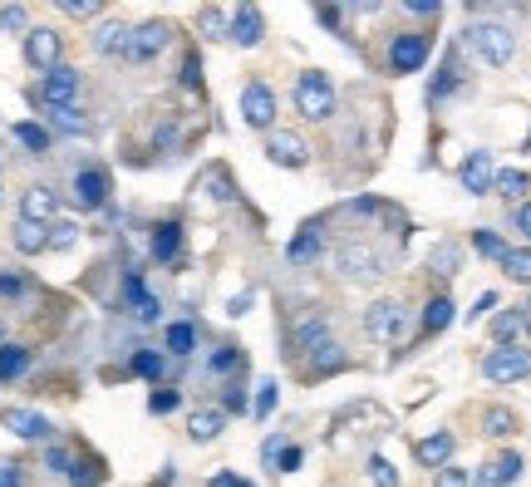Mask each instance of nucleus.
<instances>
[{
	"mask_svg": "<svg viewBox=\"0 0 531 487\" xmlns=\"http://www.w3.org/2000/svg\"><path fill=\"white\" fill-rule=\"evenodd\" d=\"M182 84L187 89H202V64H197V55H187V64H182Z\"/></svg>",
	"mask_w": 531,
	"mask_h": 487,
	"instance_id": "8fccbe9b",
	"label": "nucleus"
},
{
	"mask_svg": "<svg viewBox=\"0 0 531 487\" xmlns=\"http://www.w3.org/2000/svg\"><path fill=\"white\" fill-rule=\"evenodd\" d=\"M123 301H128V310H133V320H143V325H153V320H158V310H163L158 296H148V291H143V281H138V276H128V281H123Z\"/></svg>",
	"mask_w": 531,
	"mask_h": 487,
	"instance_id": "6ab92c4d",
	"label": "nucleus"
},
{
	"mask_svg": "<svg viewBox=\"0 0 531 487\" xmlns=\"http://www.w3.org/2000/svg\"><path fill=\"white\" fill-rule=\"evenodd\" d=\"M305 360H310V369H315V374H335V369L345 365V355L335 350V340H325V345H315V350H310Z\"/></svg>",
	"mask_w": 531,
	"mask_h": 487,
	"instance_id": "c85d7f7f",
	"label": "nucleus"
},
{
	"mask_svg": "<svg viewBox=\"0 0 531 487\" xmlns=\"http://www.w3.org/2000/svg\"><path fill=\"white\" fill-rule=\"evenodd\" d=\"M276 414V379H261V389H256V399H251V419L261 424V419H271Z\"/></svg>",
	"mask_w": 531,
	"mask_h": 487,
	"instance_id": "473e14b6",
	"label": "nucleus"
},
{
	"mask_svg": "<svg viewBox=\"0 0 531 487\" xmlns=\"http://www.w3.org/2000/svg\"><path fill=\"white\" fill-rule=\"evenodd\" d=\"M522 315H527V335H531V301H527V305H522Z\"/></svg>",
	"mask_w": 531,
	"mask_h": 487,
	"instance_id": "052dcab7",
	"label": "nucleus"
},
{
	"mask_svg": "<svg viewBox=\"0 0 531 487\" xmlns=\"http://www.w3.org/2000/svg\"><path fill=\"white\" fill-rule=\"evenodd\" d=\"M335 266H340L350 281H369V276H379V251L364 242H350V246H340Z\"/></svg>",
	"mask_w": 531,
	"mask_h": 487,
	"instance_id": "9b49d317",
	"label": "nucleus"
},
{
	"mask_svg": "<svg viewBox=\"0 0 531 487\" xmlns=\"http://www.w3.org/2000/svg\"><path fill=\"white\" fill-rule=\"evenodd\" d=\"M0 345H5V320H0Z\"/></svg>",
	"mask_w": 531,
	"mask_h": 487,
	"instance_id": "680f3d73",
	"label": "nucleus"
},
{
	"mask_svg": "<svg viewBox=\"0 0 531 487\" xmlns=\"http://www.w3.org/2000/svg\"><path fill=\"white\" fill-rule=\"evenodd\" d=\"M59 55H64V35H59V30L40 25V30H30V35H25V64H30V69L50 74V69L59 64Z\"/></svg>",
	"mask_w": 531,
	"mask_h": 487,
	"instance_id": "423d86ee",
	"label": "nucleus"
},
{
	"mask_svg": "<svg viewBox=\"0 0 531 487\" xmlns=\"http://www.w3.org/2000/svg\"><path fill=\"white\" fill-rule=\"evenodd\" d=\"M45 468L50 473H59V478H69V468H74V458H69V448H45Z\"/></svg>",
	"mask_w": 531,
	"mask_h": 487,
	"instance_id": "c03bdc74",
	"label": "nucleus"
},
{
	"mask_svg": "<svg viewBox=\"0 0 531 487\" xmlns=\"http://www.w3.org/2000/svg\"><path fill=\"white\" fill-rule=\"evenodd\" d=\"M472 246H477V251H482V256H492V261H502V256H507V251H512V246L502 242V237H497V232H472Z\"/></svg>",
	"mask_w": 531,
	"mask_h": 487,
	"instance_id": "58836bf2",
	"label": "nucleus"
},
{
	"mask_svg": "<svg viewBox=\"0 0 531 487\" xmlns=\"http://www.w3.org/2000/svg\"><path fill=\"white\" fill-rule=\"evenodd\" d=\"M128 35H133V30H128L123 20H104V25L94 30V50L109 55V60H123V55H128Z\"/></svg>",
	"mask_w": 531,
	"mask_h": 487,
	"instance_id": "a211bd4d",
	"label": "nucleus"
},
{
	"mask_svg": "<svg viewBox=\"0 0 531 487\" xmlns=\"http://www.w3.org/2000/svg\"><path fill=\"white\" fill-rule=\"evenodd\" d=\"M163 365H168V360H163L158 350H138V355H133V374H143V379H163Z\"/></svg>",
	"mask_w": 531,
	"mask_h": 487,
	"instance_id": "c9c22d12",
	"label": "nucleus"
},
{
	"mask_svg": "<svg viewBox=\"0 0 531 487\" xmlns=\"http://www.w3.org/2000/svg\"><path fill=\"white\" fill-rule=\"evenodd\" d=\"M433 487H468V473L448 463V468H438V478H433Z\"/></svg>",
	"mask_w": 531,
	"mask_h": 487,
	"instance_id": "09e8293b",
	"label": "nucleus"
},
{
	"mask_svg": "<svg viewBox=\"0 0 531 487\" xmlns=\"http://www.w3.org/2000/svg\"><path fill=\"white\" fill-rule=\"evenodd\" d=\"M433 266L443 271V276H458V266H463V246L458 242H443L433 251Z\"/></svg>",
	"mask_w": 531,
	"mask_h": 487,
	"instance_id": "f704fd0d",
	"label": "nucleus"
},
{
	"mask_svg": "<svg viewBox=\"0 0 531 487\" xmlns=\"http://www.w3.org/2000/svg\"><path fill=\"white\" fill-rule=\"evenodd\" d=\"M453 448H458V438H453L448 428H438V433H428V438H418V443H413V458H418L423 468H448Z\"/></svg>",
	"mask_w": 531,
	"mask_h": 487,
	"instance_id": "2eb2a0df",
	"label": "nucleus"
},
{
	"mask_svg": "<svg viewBox=\"0 0 531 487\" xmlns=\"http://www.w3.org/2000/svg\"><path fill=\"white\" fill-rule=\"evenodd\" d=\"M463 40H468L472 55L482 64H492V69H502V64L517 55V35H512L507 25H497V20H472Z\"/></svg>",
	"mask_w": 531,
	"mask_h": 487,
	"instance_id": "f257e3e1",
	"label": "nucleus"
},
{
	"mask_svg": "<svg viewBox=\"0 0 531 487\" xmlns=\"http://www.w3.org/2000/svg\"><path fill=\"white\" fill-rule=\"evenodd\" d=\"M448 325H453V301H448V296H433V301L423 305V330L438 335V330H448Z\"/></svg>",
	"mask_w": 531,
	"mask_h": 487,
	"instance_id": "bb28decb",
	"label": "nucleus"
},
{
	"mask_svg": "<svg viewBox=\"0 0 531 487\" xmlns=\"http://www.w3.org/2000/svg\"><path fill=\"white\" fill-rule=\"evenodd\" d=\"M482 424H487L492 438H507V433H517V414H512V409H487V419H482Z\"/></svg>",
	"mask_w": 531,
	"mask_h": 487,
	"instance_id": "e433bc0d",
	"label": "nucleus"
},
{
	"mask_svg": "<svg viewBox=\"0 0 531 487\" xmlns=\"http://www.w3.org/2000/svg\"><path fill=\"white\" fill-rule=\"evenodd\" d=\"M241 114H246V123L251 128H271L276 123V94H271V84H246L241 89Z\"/></svg>",
	"mask_w": 531,
	"mask_h": 487,
	"instance_id": "6e6552de",
	"label": "nucleus"
},
{
	"mask_svg": "<svg viewBox=\"0 0 531 487\" xmlns=\"http://www.w3.org/2000/svg\"><path fill=\"white\" fill-rule=\"evenodd\" d=\"M168 40H173V25H168V20H148V25H138V30L128 35V55H123V60H133V64L153 60Z\"/></svg>",
	"mask_w": 531,
	"mask_h": 487,
	"instance_id": "0eeeda50",
	"label": "nucleus"
},
{
	"mask_svg": "<svg viewBox=\"0 0 531 487\" xmlns=\"http://www.w3.org/2000/svg\"><path fill=\"white\" fill-rule=\"evenodd\" d=\"M266 158H271L276 168H305L310 148H305L300 133H276V128H271V138H266Z\"/></svg>",
	"mask_w": 531,
	"mask_h": 487,
	"instance_id": "ddd939ff",
	"label": "nucleus"
},
{
	"mask_svg": "<svg viewBox=\"0 0 531 487\" xmlns=\"http://www.w3.org/2000/svg\"><path fill=\"white\" fill-rule=\"evenodd\" d=\"M104 202H109V173H104V168H84V173H74V207L99 212Z\"/></svg>",
	"mask_w": 531,
	"mask_h": 487,
	"instance_id": "1a4fd4ad",
	"label": "nucleus"
},
{
	"mask_svg": "<svg viewBox=\"0 0 531 487\" xmlns=\"http://www.w3.org/2000/svg\"><path fill=\"white\" fill-rule=\"evenodd\" d=\"M286 256H291V266H310V261L320 256V227H305V232L286 246Z\"/></svg>",
	"mask_w": 531,
	"mask_h": 487,
	"instance_id": "393cba45",
	"label": "nucleus"
},
{
	"mask_svg": "<svg viewBox=\"0 0 531 487\" xmlns=\"http://www.w3.org/2000/svg\"><path fill=\"white\" fill-rule=\"evenodd\" d=\"M212 487H256V483H246V478H236V473H217Z\"/></svg>",
	"mask_w": 531,
	"mask_h": 487,
	"instance_id": "bf43d9fd",
	"label": "nucleus"
},
{
	"mask_svg": "<svg viewBox=\"0 0 531 487\" xmlns=\"http://www.w3.org/2000/svg\"><path fill=\"white\" fill-rule=\"evenodd\" d=\"M369 483L374 487H399V473L389 458H369Z\"/></svg>",
	"mask_w": 531,
	"mask_h": 487,
	"instance_id": "ea45409f",
	"label": "nucleus"
},
{
	"mask_svg": "<svg viewBox=\"0 0 531 487\" xmlns=\"http://www.w3.org/2000/svg\"><path fill=\"white\" fill-rule=\"evenodd\" d=\"M325 340H330V330H325V320H320V315H315V320H305V325H300V335H295L300 355H310V350H315V345H325Z\"/></svg>",
	"mask_w": 531,
	"mask_h": 487,
	"instance_id": "2f4dec72",
	"label": "nucleus"
},
{
	"mask_svg": "<svg viewBox=\"0 0 531 487\" xmlns=\"http://www.w3.org/2000/svg\"><path fill=\"white\" fill-rule=\"evenodd\" d=\"M423 60H428V35H399L389 45V69L394 74H418Z\"/></svg>",
	"mask_w": 531,
	"mask_h": 487,
	"instance_id": "9d476101",
	"label": "nucleus"
},
{
	"mask_svg": "<svg viewBox=\"0 0 531 487\" xmlns=\"http://www.w3.org/2000/svg\"><path fill=\"white\" fill-rule=\"evenodd\" d=\"M222 428H227V414H222V409H197V414L187 419V438H192V443H212Z\"/></svg>",
	"mask_w": 531,
	"mask_h": 487,
	"instance_id": "412c9836",
	"label": "nucleus"
},
{
	"mask_svg": "<svg viewBox=\"0 0 531 487\" xmlns=\"http://www.w3.org/2000/svg\"><path fill=\"white\" fill-rule=\"evenodd\" d=\"M404 10H409V15H438V0H409Z\"/></svg>",
	"mask_w": 531,
	"mask_h": 487,
	"instance_id": "864d4df0",
	"label": "nucleus"
},
{
	"mask_svg": "<svg viewBox=\"0 0 531 487\" xmlns=\"http://www.w3.org/2000/svg\"><path fill=\"white\" fill-rule=\"evenodd\" d=\"M69 483H74V487H99V483H104V468H99V458H79V463L69 468Z\"/></svg>",
	"mask_w": 531,
	"mask_h": 487,
	"instance_id": "72a5a7b5",
	"label": "nucleus"
},
{
	"mask_svg": "<svg viewBox=\"0 0 531 487\" xmlns=\"http://www.w3.org/2000/svg\"><path fill=\"white\" fill-rule=\"evenodd\" d=\"M227 35H232V45H241V50H256V45H261V35H266V20H261V10H256V5H236V10H232V25H227Z\"/></svg>",
	"mask_w": 531,
	"mask_h": 487,
	"instance_id": "f8f14e48",
	"label": "nucleus"
},
{
	"mask_svg": "<svg viewBox=\"0 0 531 487\" xmlns=\"http://www.w3.org/2000/svg\"><path fill=\"white\" fill-rule=\"evenodd\" d=\"M79 89H84V79H79V69L74 64H55L45 79H40V89H35V99L40 104H50V109H74V99H79Z\"/></svg>",
	"mask_w": 531,
	"mask_h": 487,
	"instance_id": "7ed1b4c3",
	"label": "nucleus"
},
{
	"mask_svg": "<svg viewBox=\"0 0 531 487\" xmlns=\"http://www.w3.org/2000/svg\"><path fill=\"white\" fill-rule=\"evenodd\" d=\"M497 192H502V197H522V192H527V173H517V168H502V173H497Z\"/></svg>",
	"mask_w": 531,
	"mask_h": 487,
	"instance_id": "4c0bfd02",
	"label": "nucleus"
},
{
	"mask_svg": "<svg viewBox=\"0 0 531 487\" xmlns=\"http://www.w3.org/2000/svg\"><path fill=\"white\" fill-rule=\"evenodd\" d=\"M25 369H30V350L25 345H0V384L20 379Z\"/></svg>",
	"mask_w": 531,
	"mask_h": 487,
	"instance_id": "a878e982",
	"label": "nucleus"
},
{
	"mask_svg": "<svg viewBox=\"0 0 531 487\" xmlns=\"http://www.w3.org/2000/svg\"><path fill=\"white\" fill-rule=\"evenodd\" d=\"M0 487H20V468L15 463H0Z\"/></svg>",
	"mask_w": 531,
	"mask_h": 487,
	"instance_id": "6e6d98bb",
	"label": "nucleus"
},
{
	"mask_svg": "<svg viewBox=\"0 0 531 487\" xmlns=\"http://www.w3.org/2000/svg\"><path fill=\"white\" fill-rule=\"evenodd\" d=\"M20 291H25L20 276H0V296H20Z\"/></svg>",
	"mask_w": 531,
	"mask_h": 487,
	"instance_id": "4d7b16f0",
	"label": "nucleus"
},
{
	"mask_svg": "<svg viewBox=\"0 0 531 487\" xmlns=\"http://www.w3.org/2000/svg\"><path fill=\"white\" fill-rule=\"evenodd\" d=\"M492 305H497V296H492V291H487V296H482V301L472 305L468 310V320H482V315H487V310H492Z\"/></svg>",
	"mask_w": 531,
	"mask_h": 487,
	"instance_id": "13d9d810",
	"label": "nucleus"
},
{
	"mask_svg": "<svg viewBox=\"0 0 531 487\" xmlns=\"http://www.w3.org/2000/svg\"><path fill=\"white\" fill-rule=\"evenodd\" d=\"M74 237H79V227H74V222H50V251L74 246Z\"/></svg>",
	"mask_w": 531,
	"mask_h": 487,
	"instance_id": "37998d69",
	"label": "nucleus"
},
{
	"mask_svg": "<svg viewBox=\"0 0 531 487\" xmlns=\"http://www.w3.org/2000/svg\"><path fill=\"white\" fill-rule=\"evenodd\" d=\"M50 123H55L59 133H74V138H84V133L94 128V123L84 119L79 109H50Z\"/></svg>",
	"mask_w": 531,
	"mask_h": 487,
	"instance_id": "c756f323",
	"label": "nucleus"
},
{
	"mask_svg": "<svg viewBox=\"0 0 531 487\" xmlns=\"http://www.w3.org/2000/svg\"><path fill=\"white\" fill-rule=\"evenodd\" d=\"M15 138H20L30 153H50V128H40V123H15Z\"/></svg>",
	"mask_w": 531,
	"mask_h": 487,
	"instance_id": "7c9ffc66",
	"label": "nucleus"
},
{
	"mask_svg": "<svg viewBox=\"0 0 531 487\" xmlns=\"http://www.w3.org/2000/svg\"><path fill=\"white\" fill-rule=\"evenodd\" d=\"M497 183V168H492V153H468V163H463V187H468L472 197H487Z\"/></svg>",
	"mask_w": 531,
	"mask_h": 487,
	"instance_id": "f3484780",
	"label": "nucleus"
},
{
	"mask_svg": "<svg viewBox=\"0 0 531 487\" xmlns=\"http://www.w3.org/2000/svg\"><path fill=\"white\" fill-rule=\"evenodd\" d=\"M241 369V350L236 345H222L217 355H212V374H236Z\"/></svg>",
	"mask_w": 531,
	"mask_h": 487,
	"instance_id": "79ce46f5",
	"label": "nucleus"
},
{
	"mask_svg": "<svg viewBox=\"0 0 531 487\" xmlns=\"http://www.w3.org/2000/svg\"><path fill=\"white\" fill-rule=\"evenodd\" d=\"M59 10H64L69 20H94L104 5H99V0H59Z\"/></svg>",
	"mask_w": 531,
	"mask_h": 487,
	"instance_id": "a19ab883",
	"label": "nucleus"
},
{
	"mask_svg": "<svg viewBox=\"0 0 531 487\" xmlns=\"http://www.w3.org/2000/svg\"><path fill=\"white\" fill-rule=\"evenodd\" d=\"M0 30H25V5H0Z\"/></svg>",
	"mask_w": 531,
	"mask_h": 487,
	"instance_id": "de8ad7c7",
	"label": "nucleus"
},
{
	"mask_svg": "<svg viewBox=\"0 0 531 487\" xmlns=\"http://www.w3.org/2000/svg\"><path fill=\"white\" fill-rule=\"evenodd\" d=\"M192 350H197V325H192V320H173V325H168V355L187 360Z\"/></svg>",
	"mask_w": 531,
	"mask_h": 487,
	"instance_id": "5701e85b",
	"label": "nucleus"
},
{
	"mask_svg": "<svg viewBox=\"0 0 531 487\" xmlns=\"http://www.w3.org/2000/svg\"><path fill=\"white\" fill-rule=\"evenodd\" d=\"M15 251L20 256H40V251H50V227H40V222H15Z\"/></svg>",
	"mask_w": 531,
	"mask_h": 487,
	"instance_id": "aec40b11",
	"label": "nucleus"
},
{
	"mask_svg": "<svg viewBox=\"0 0 531 487\" xmlns=\"http://www.w3.org/2000/svg\"><path fill=\"white\" fill-rule=\"evenodd\" d=\"M472 487H507V483H502V473H497V463H487V468L477 473V483H472Z\"/></svg>",
	"mask_w": 531,
	"mask_h": 487,
	"instance_id": "603ef678",
	"label": "nucleus"
},
{
	"mask_svg": "<svg viewBox=\"0 0 531 487\" xmlns=\"http://www.w3.org/2000/svg\"><path fill=\"white\" fill-rule=\"evenodd\" d=\"M177 404H182V394H177V389H158V394L148 399V409H153V414H173Z\"/></svg>",
	"mask_w": 531,
	"mask_h": 487,
	"instance_id": "a18cd8bd",
	"label": "nucleus"
},
{
	"mask_svg": "<svg viewBox=\"0 0 531 487\" xmlns=\"http://www.w3.org/2000/svg\"><path fill=\"white\" fill-rule=\"evenodd\" d=\"M527 330V315L522 310H497V320H492V335H497V345H517V335Z\"/></svg>",
	"mask_w": 531,
	"mask_h": 487,
	"instance_id": "b1692460",
	"label": "nucleus"
},
{
	"mask_svg": "<svg viewBox=\"0 0 531 487\" xmlns=\"http://www.w3.org/2000/svg\"><path fill=\"white\" fill-rule=\"evenodd\" d=\"M182 251V227L177 222H158L153 227V261H177Z\"/></svg>",
	"mask_w": 531,
	"mask_h": 487,
	"instance_id": "4be33fe9",
	"label": "nucleus"
},
{
	"mask_svg": "<svg viewBox=\"0 0 531 487\" xmlns=\"http://www.w3.org/2000/svg\"><path fill=\"white\" fill-rule=\"evenodd\" d=\"M300 468H305V453H300V448H291V443H286V453H281V458H276V473H300Z\"/></svg>",
	"mask_w": 531,
	"mask_h": 487,
	"instance_id": "49530a36",
	"label": "nucleus"
},
{
	"mask_svg": "<svg viewBox=\"0 0 531 487\" xmlns=\"http://www.w3.org/2000/svg\"><path fill=\"white\" fill-rule=\"evenodd\" d=\"M281 453H286V438H281V433H271V438L261 443V458H266V463H276Z\"/></svg>",
	"mask_w": 531,
	"mask_h": 487,
	"instance_id": "3c124183",
	"label": "nucleus"
},
{
	"mask_svg": "<svg viewBox=\"0 0 531 487\" xmlns=\"http://www.w3.org/2000/svg\"><path fill=\"white\" fill-rule=\"evenodd\" d=\"M482 374L492 384H517V379H531V350L522 345H497L487 360H482Z\"/></svg>",
	"mask_w": 531,
	"mask_h": 487,
	"instance_id": "20e7f679",
	"label": "nucleus"
},
{
	"mask_svg": "<svg viewBox=\"0 0 531 487\" xmlns=\"http://www.w3.org/2000/svg\"><path fill=\"white\" fill-rule=\"evenodd\" d=\"M502 271H507L512 281H522V286H531V246H512V251L502 256Z\"/></svg>",
	"mask_w": 531,
	"mask_h": 487,
	"instance_id": "cd10ccee",
	"label": "nucleus"
},
{
	"mask_svg": "<svg viewBox=\"0 0 531 487\" xmlns=\"http://www.w3.org/2000/svg\"><path fill=\"white\" fill-rule=\"evenodd\" d=\"M5 428H10L15 438H25V443H45V438L55 433V424H50L45 414H35V409H10V414H5Z\"/></svg>",
	"mask_w": 531,
	"mask_h": 487,
	"instance_id": "dca6fc26",
	"label": "nucleus"
},
{
	"mask_svg": "<svg viewBox=\"0 0 531 487\" xmlns=\"http://www.w3.org/2000/svg\"><path fill=\"white\" fill-rule=\"evenodd\" d=\"M517 232L531 242V202H522V207H517Z\"/></svg>",
	"mask_w": 531,
	"mask_h": 487,
	"instance_id": "5fc2aeb1",
	"label": "nucleus"
},
{
	"mask_svg": "<svg viewBox=\"0 0 531 487\" xmlns=\"http://www.w3.org/2000/svg\"><path fill=\"white\" fill-rule=\"evenodd\" d=\"M295 109L310 123L330 119V114H335V84H330V74H320V69L295 74Z\"/></svg>",
	"mask_w": 531,
	"mask_h": 487,
	"instance_id": "f03ea898",
	"label": "nucleus"
},
{
	"mask_svg": "<svg viewBox=\"0 0 531 487\" xmlns=\"http://www.w3.org/2000/svg\"><path fill=\"white\" fill-rule=\"evenodd\" d=\"M59 212V192L55 187H25V197H20V217L25 222H40V227H50Z\"/></svg>",
	"mask_w": 531,
	"mask_h": 487,
	"instance_id": "4468645a",
	"label": "nucleus"
},
{
	"mask_svg": "<svg viewBox=\"0 0 531 487\" xmlns=\"http://www.w3.org/2000/svg\"><path fill=\"white\" fill-rule=\"evenodd\" d=\"M527 153H531V128H527Z\"/></svg>",
	"mask_w": 531,
	"mask_h": 487,
	"instance_id": "e2e57ef3",
	"label": "nucleus"
},
{
	"mask_svg": "<svg viewBox=\"0 0 531 487\" xmlns=\"http://www.w3.org/2000/svg\"><path fill=\"white\" fill-rule=\"evenodd\" d=\"M409 330V310L399 301H374L364 310V335L369 340H399Z\"/></svg>",
	"mask_w": 531,
	"mask_h": 487,
	"instance_id": "39448f33",
	"label": "nucleus"
}]
</instances>
